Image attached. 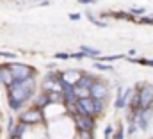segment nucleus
I'll return each instance as SVG.
<instances>
[{
  "label": "nucleus",
  "instance_id": "nucleus-13",
  "mask_svg": "<svg viewBox=\"0 0 153 139\" xmlns=\"http://www.w3.org/2000/svg\"><path fill=\"white\" fill-rule=\"evenodd\" d=\"M23 130H25V123H22V125H18V127H16V129L13 130V138H20Z\"/></svg>",
  "mask_w": 153,
  "mask_h": 139
},
{
  "label": "nucleus",
  "instance_id": "nucleus-8",
  "mask_svg": "<svg viewBox=\"0 0 153 139\" xmlns=\"http://www.w3.org/2000/svg\"><path fill=\"white\" fill-rule=\"evenodd\" d=\"M93 84H94V78L89 77V75H84V77L78 78V82H76L73 87H75V89H89Z\"/></svg>",
  "mask_w": 153,
  "mask_h": 139
},
{
  "label": "nucleus",
  "instance_id": "nucleus-15",
  "mask_svg": "<svg viewBox=\"0 0 153 139\" xmlns=\"http://www.w3.org/2000/svg\"><path fill=\"white\" fill-rule=\"evenodd\" d=\"M80 138H82V139H93V136H91V132L82 130V132H80Z\"/></svg>",
  "mask_w": 153,
  "mask_h": 139
},
{
  "label": "nucleus",
  "instance_id": "nucleus-18",
  "mask_svg": "<svg viewBox=\"0 0 153 139\" xmlns=\"http://www.w3.org/2000/svg\"><path fill=\"white\" fill-rule=\"evenodd\" d=\"M111 134H112V127L109 125V127L105 129V139H111Z\"/></svg>",
  "mask_w": 153,
  "mask_h": 139
},
{
  "label": "nucleus",
  "instance_id": "nucleus-19",
  "mask_svg": "<svg viewBox=\"0 0 153 139\" xmlns=\"http://www.w3.org/2000/svg\"><path fill=\"white\" fill-rule=\"evenodd\" d=\"M57 59H70V54H55Z\"/></svg>",
  "mask_w": 153,
  "mask_h": 139
},
{
  "label": "nucleus",
  "instance_id": "nucleus-4",
  "mask_svg": "<svg viewBox=\"0 0 153 139\" xmlns=\"http://www.w3.org/2000/svg\"><path fill=\"white\" fill-rule=\"evenodd\" d=\"M89 95H91V98H94V100H105L107 95H109V89H107V86H105L103 82L94 80V84L89 87Z\"/></svg>",
  "mask_w": 153,
  "mask_h": 139
},
{
  "label": "nucleus",
  "instance_id": "nucleus-17",
  "mask_svg": "<svg viewBox=\"0 0 153 139\" xmlns=\"http://www.w3.org/2000/svg\"><path fill=\"white\" fill-rule=\"evenodd\" d=\"M114 139H123V127H119V129H117V132H116Z\"/></svg>",
  "mask_w": 153,
  "mask_h": 139
},
{
  "label": "nucleus",
  "instance_id": "nucleus-3",
  "mask_svg": "<svg viewBox=\"0 0 153 139\" xmlns=\"http://www.w3.org/2000/svg\"><path fill=\"white\" fill-rule=\"evenodd\" d=\"M9 71H11V75H13V82H20V80H27V78H30L32 77V70L29 68V66H25V64H11L9 66Z\"/></svg>",
  "mask_w": 153,
  "mask_h": 139
},
{
  "label": "nucleus",
  "instance_id": "nucleus-14",
  "mask_svg": "<svg viewBox=\"0 0 153 139\" xmlns=\"http://www.w3.org/2000/svg\"><path fill=\"white\" fill-rule=\"evenodd\" d=\"M94 68L96 70H112L111 66H107V64H100V63H94Z\"/></svg>",
  "mask_w": 153,
  "mask_h": 139
},
{
  "label": "nucleus",
  "instance_id": "nucleus-9",
  "mask_svg": "<svg viewBox=\"0 0 153 139\" xmlns=\"http://www.w3.org/2000/svg\"><path fill=\"white\" fill-rule=\"evenodd\" d=\"M128 95H130V89H126V93H125L123 87L117 89V100H116V107H117V109H123V107L126 105V98H128Z\"/></svg>",
  "mask_w": 153,
  "mask_h": 139
},
{
  "label": "nucleus",
  "instance_id": "nucleus-16",
  "mask_svg": "<svg viewBox=\"0 0 153 139\" xmlns=\"http://www.w3.org/2000/svg\"><path fill=\"white\" fill-rule=\"evenodd\" d=\"M123 55H109V57H103L102 61H116V59H121Z\"/></svg>",
  "mask_w": 153,
  "mask_h": 139
},
{
  "label": "nucleus",
  "instance_id": "nucleus-24",
  "mask_svg": "<svg viewBox=\"0 0 153 139\" xmlns=\"http://www.w3.org/2000/svg\"><path fill=\"white\" fill-rule=\"evenodd\" d=\"M13 139H18V138H13Z\"/></svg>",
  "mask_w": 153,
  "mask_h": 139
},
{
  "label": "nucleus",
  "instance_id": "nucleus-23",
  "mask_svg": "<svg viewBox=\"0 0 153 139\" xmlns=\"http://www.w3.org/2000/svg\"><path fill=\"white\" fill-rule=\"evenodd\" d=\"M80 4H89V2H94V0H78Z\"/></svg>",
  "mask_w": 153,
  "mask_h": 139
},
{
  "label": "nucleus",
  "instance_id": "nucleus-5",
  "mask_svg": "<svg viewBox=\"0 0 153 139\" xmlns=\"http://www.w3.org/2000/svg\"><path fill=\"white\" fill-rule=\"evenodd\" d=\"M76 109L80 116H93L94 114V107H93V98H78L76 100Z\"/></svg>",
  "mask_w": 153,
  "mask_h": 139
},
{
  "label": "nucleus",
  "instance_id": "nucleus-20",
  "mask_svg": "<svg viewBox=\"0 0 153 139\" xmlns=\"http://www.w3.org/2000/svg\"><path fill=\"white\" fill-rule=\"evenodd\" d=\"M0 57H9V59H14V54H5V52H0Z\"/></svg>",
  "mask_w": 153,
  "mask_h": 139
},
{
  "label": "nucleus",
  "instance_id": "nucleus-1",
  "mask_svg": "<svg viewBox=\"0 0 153 139\" xmlns=\"http://www.w3.org/2000/svg\"><path fill=\"white\" fill-rule=\"evenodd\" d=\"M11 89V95H9V102H11V107L13 109H18L22 102H25L30 95H32V91H34V78L30 77V78H27V80H20V82H13L11 86H9Z\"/></svg>",
  "mask_w": 153,
  "mask_h": 139
},
{
  "label": "nucleus",
  "instance_id": "nucleus-12",
  "mask_svg": "<svg viewBox=\"0 0 153 139\" xmlns=\"http://www.w3.org/2000/svg\"><path fill=\"white\" fill-rule=\"evenodd\" d=\"M93 107H94V112H102L103 111V100H94L93 98Z\"/></svg>",
  "mask_w": 153,
  "mask_h": 139
},
{
  "label": "nucleus",
  "instance_id": "nucleus-6",
  "mask_svg": "<svg viewBox=\"0 0 153 139\" xmlns=\"http://www.w3.org/2000/svg\"><path fill=\"white\" fill-rule=\"evenodd\" d=\"M43 118V112H41V109H30V111H27V112H23L22 116H20V120H22V123H36Z\"/></svg>",
  "mask_w": 153,
  "mask_h": 139
},
{
  "label": "nucleus",
  "instance_id": "nucleus-22",
  "mask_svg": "<svg viewBox=\"0 0 153 139\" xmlns=\"http://www.w3.org/2000/svg\"><path fill=\"white\" fill-rule=\"evenodd\" d=\"M132 13H134V14H143V9H134Z\"/></svg>",
  "mask_w": 153,
  "mask_h": 139
},
{
  "label": "nucleus",
  "instance_id": "nucleus-21",
  "mask_svg": "<svg viewBox=\"0 0 153 139\" xmlns=\"http://www.w3.org/2000/svg\"><path fill=\"white\" fill-rule=\"evenodd\" d=\"M70 18H71L73 22H76V20H80V14H76V13H71V14H70Z\"/></svg>",
  "mask_w": 153,
  "mask_h": 139
},
{
  "label": "nucleus",
  "instance_id": "nucleus-11",
  "mask_svg": "<svg viewBox=\"0 0 153 139\" xmlns=\"http://www.w3.org/2000/svg\"><path fill=\"white\" fill-rule=\"evenodd\" d=\"M50 104V98H48V93H45V95H41L38 98V109H41V107H45V105Z\"/></svg>",
  "mask_w": 153,
  "mask_h": 139
},
{
  "label": "nucleus",
  "instance_id": "nucleus-10",
  "mask_svg": "<svg viewBox=\"0 0 153 139\" xmlns=\"http://www.w3.org/2000/svg\"><path fill=\"white\" fill-rule=\"evenodd\" d=\"M80 48H82V54H84V55H93V57H98V55H100V50H94V48H91V46H85V45H84V46H80Z\"/></svg>",
  "mask_w": 153,
  "mask_h": 139
},
{
  "label": "nucleus",
  "instance_id": "nucleus-7",
  "mask_svg": "<svg viewBox=\"0 0 153 139\" xmlns=\"http://www.w3.org/2000/svg\"><path fill=\"white\" fill-rule=\"evenodd\" d=\"M75 121L76 125H78V129H80V132L82 130H85V132H91L93 130V118L91 116H80V114H76L75 116Z\"/></svg>",
  "mask_w": 153,
  "mask_h": 139
},
{
  "label": "nucleus",
  "instance_id": "nucleus-2",
  "mask_svg": "<svg viewBox=\"0 0 153 139\" xmlns=\"http://www.w3.org/2000/svg\"><path fill=\"white\" fill-rule=\"evenodd\" d=\"M152 104H153V86L146 84L137 93V105H139L141 111H144V109H150Z\"/></svg>",
  "mask_w": 153,
  "mask_h": 139
}]
</instances>
